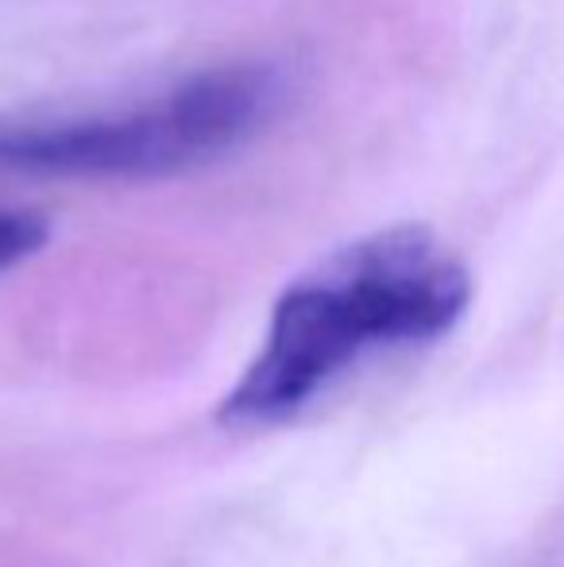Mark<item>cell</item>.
<instances>
[{"instance_id": "6da1fadb", "label": "cell", "mask_w": 564, "mask_h": 567, "mask_svg": "<svg viewBox=\"0 0 564 567\" xmlns=\"http://www.w3.org/2000/svg\"><path fill=\"white\" fill-rule=\"evenodd\" d=\"M468 306L472 275L429 228L356 239L279 293L256 359L221 402V421L286 425L363 355L449 337Z\"/></svg>"}, {"instance_id": "7a4b0ae2", "label": "cell", "mask_w": 564, "mask_h": 567, "mask_svg": "<svg viewBox=\"0 0 564 567\" xmlns=\"http://www.w3.org/2000/svg\"><path fill=\"white\" fill-rule=\"evenodd\" d=\"M283 101L279 70L233 62L124 113L0 124V174L82 182L166 178L244 147L271 124Z\"/></svg>"}, {"instance_id": "3957f363", "label": "cell", "mask_w": 564, "mask_h": 567, "mask_svg": "<svg viewBox=\"0 0 564 567\" xmlns=\"http://www.w3.org/2000/svg\"><path fill=\"white\" fill-rule=\"evenodd\" d=\"M47 236H51V228L39 213L0 209V275L31 259L47 244Z\"/></svg>"}]
</instances>
